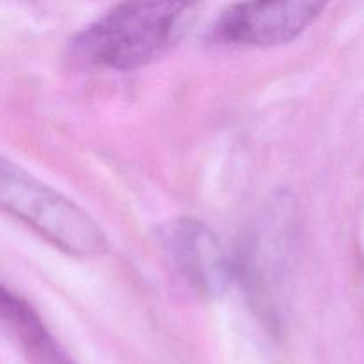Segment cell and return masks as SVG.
<instances>
[{"mask_svg":"<svg viewBox=\"0 0 364 364\" xmlns=\"http://www.w3.org/2000/svg\"><path fill=\"white\" fill-rule=\"evenodd\" d=\"M192 6L183 2H124L84 28L75 53L92 66L134 70L169 52L185 31Z\"/></svg>","mask_w":364,"mask_h":364,"instance_id":"1","label":"cell"},{"mask_svg":"<svg viewBox=\"0 0 364 364\" xmlns=\"http://www.w3.org/2000/svg\"><path fill=\"white\" fill-rule=\"evenodd\" d=\"M178 267L192 287L206 295H217L230 279L228 259L215 235L203 224L183 220L173 233Z\"/></svg>","mask_w":364,"mask_h":364,"instance_id":"4","label":"cell"},{"mask_svg":"<svg viewBox=\"0 0 364 364\" xmlns=\"http://www.w3.org/2000/svg\"><path fill=\"white\" fill-rule=\"evenodd\" d=\"M0 203L6 212L68 255L98 258L109 249L105 233L87 212L7 159L0 164Z\"/></svg>","mask_w":364,"mask_h":364,"instance_id":"2","label":"cell"},{"mask_svg":"<svg viewBox=\"0 0 364 364\" xmlns=\"http://www.w3.org/2000/svg\"><path fill=\"white\" fill-rule=\"evenodd\" d=\"M2 315L27 354L39 364H70L31 304L2 288Z\"/></svg>","mask_w":364,"mask_h":364,"instance_id":"5","label":"cell"},{"mask_svg":"<svg viewBox=\"0 0 364 364\" xmlns=\"http://www.w3.org/2000/svg\"><path fill=\"white\" fill-rule=\"evenodd\" d=\"M323 7V2L235 4L217 20L213 39L244 46L283 45L302 34Z\"/></svg>","mask_w":364,"mask_h":364,"instance_id":"3","label":"cell"}]
</instances>
